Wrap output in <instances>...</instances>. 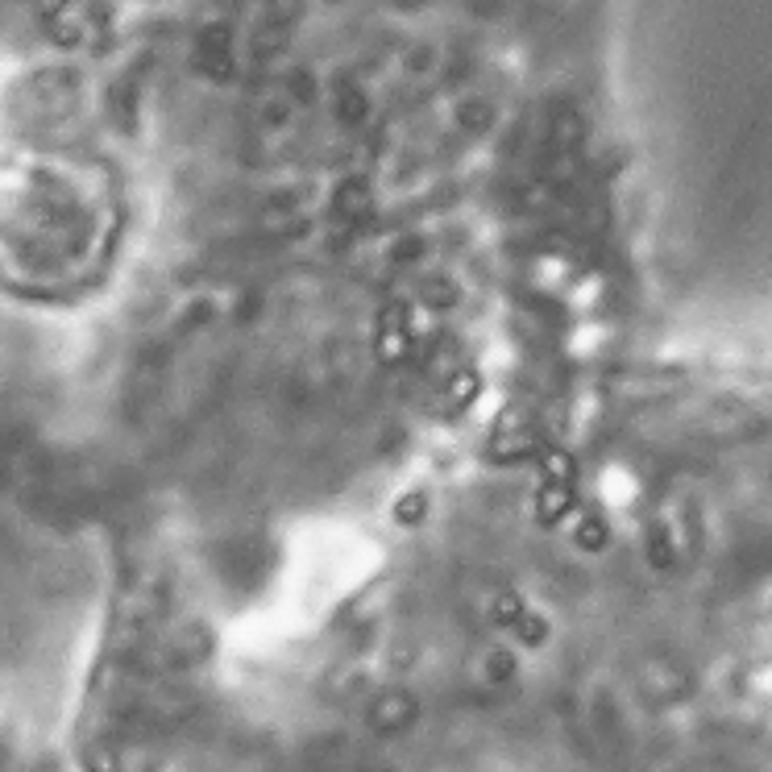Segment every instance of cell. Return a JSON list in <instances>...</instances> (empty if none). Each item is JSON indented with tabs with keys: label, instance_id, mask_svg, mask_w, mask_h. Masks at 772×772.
<instances>
[{
	"label": "cell",
	"instance_id": "cell-1",
	"mask_svg": "<svg viewBox=\"0 0 772 772\" xmlns=\"http://www.w3.org/2000/svg\"><path fill=\"white\" fill-rule=\"evenodd\" d=\"M416 349V324H411V303L407 299H391L378 316V357L386 366L403 362V357Z\"/></svg>",
	"mask_w": 772,
	"mask_h": 772
},
{
	"label": "cell",
	"instance_id": "cell-2",
	"mask_svg": "<svg viewBox=\"0 0 772 772\" xmlns=\"http://www.w3.org/2000/svg\"><path fill=\"white\" fill-rule=\"evenodd\" d=\"M416 698L407 694V689H382V694L370 702L366 710V723L378 731V735H395V731H407L411 723H416Z\"/></svg>",
	"mask_w": 772,
	"mask_h": 772
},
{
	"label": "cell",
	"instance_id": "cell-3",
	"mask_svg": "<svg viewBox=\"0 0 772 772\" xmlns=\"http://www.w3.org/2000/svg\"><path fill=\"white\" fill-rule=\"evenodd\" d=\"M548 133H553V146L561 154H573L577 146H582V137H586V117L577 113L573 104H557L553 117H548Z\"/></svg>",
	"mask_w": 772,
	"mask_h": 772
},
{
	"label": "cell",
	"instance_id": "cell-4",
	"mask_svg": "<svg viewBox=\"0 0 772 772\" xmlns=\"http://www.w3.org/2000/svg\"><path fill=\"white\" fill-rule=\"evenodd\" d=\"M573 486H565V482H544L540 486V494H536V519L544 523V528H553V523H561L569 511H573Z\"/></svg>",
	"mask_w": 772,
	"mask_h": 772
},
{
	"label": "cell",
	"instance_id": "cell-5",
	"mask_svg": "<svg viewBox=\"0 0 772 772\" xmlns=\"http://www.w3.org/2000/svg\"><path fill=\"white\" fill-rule=\"evenodd\" d=\"M370 212V187L366 179H341L333 191V216L341 220H362Z\"/></svg>",
	"mask_w": 772,
	"mask_h": 772
},
{
	"label": "cell",
	"instance_id": "cell-6",
	"mask_svg": "<svg viewBox=\"0 0 772 772\" xmlns=\"http://www.w3.org/2000/svg\"><path fill=\"white\" fill-rule=\"evenodd\" d=\"M416 295H420L424 308H453V303L461 299V287H457V279H449V274L432 270L416 283Z\"/></svg>",
	"mask_w": 772,
	"mask_h": 772
},
{
	"label": "cell",
	"instance_id": "cell-7",
	"mask_svg": "<svg viewBox=\"0 0 772 772\" xmlns=\"http://www.w3.org/2000/svg\"><path fill=\"white\" fill-rule=\"evenodd\" d=\"M536 432L532 428H507L490 440V457H499V461H519V457H532L536 453Z\"/></svg>",
	"mask_w": 772,
	"mask_h": 772
},
{
	"label": "cell",
	"instance_id": "cell-8",
	"mask_svg": "<svg viewBox=\"0 0 772 772\" xmlns=\"http://www.w3.org/2000/svg\"><path fill=\"white\" fill-rule=\"evenodd\" d=\"M482 395V374L474 366H457L449 378H445V399L453 407H470L474 399Z\"/></svg>",
	"mask_w": 772,
	"mask_h": 772
},
{
	"label": "cell",
	"instance_id": "cell-9",
	"mask_svg": "<svg viewBox=\"0 0 772 772\" xmlns=\"http://www.w3.org/2000/svg\"><path fill=\"white\" fill-rule=\"evenodd\" d=\"M291 42L287 30H279V25H258V30L250 34V59L262 63V59H274V54H283Z\"/></svg>",
	"mask_w": 772,
	"mask_h": 772
},
{
	"label": "cell",
	"instance_id": "cell-10",
	"mask_svg": "<svg viewBox=\"0 0 772 772\" xmlns=\"http://www.w3.org/2000/svg\"><path fill=\"white\" fill-rule=\"evenodd\" d=\"M606 540H611V528H606L602 515H586L582 523H577V532H573V544L582 548V553H602Z\"/></svg>",
	"mask_w": 772,
	"mask_h": 772
},
{
	"label": "cell",
	"instance_id": "cell-11",
	"mask_svg": "<svg viewBox=\"0 0 772 772\" xmlns=\"http://www.w3.org/2000/svg\"><path fill=\"white\" fill-rule=\"evenodd\" d=\"M333 108H337V117H341L345 125H357V121H362V117L370 113V104H366L362 88H353V84H341V88H337Z\"/></svg>",
	"mask_w": 772,
	"mask_h": 772
},
{
	"label": "cell",
	"instance_id": "cell-12",
	"mask_svg": "<svg viewBox=\"0 0 772 772\" xmlns=\"http://www.w3.org/2000/svg\"><path fill=\"white\" fill-rule=\"evenodd\" d=\"M424 515H428V494L424 490H407L395 503V523H403V528H416V523H424Z\"/></svg>",
	"mask_w": 772,
	"mask_h": 772
},
{
	"label": "cell",
	"instance_id": "cell-13",
	"mask_svg": "<svg viewBox=\"0 0 772 772\" xmlns=\"http://www.w3.org/2000/svg\"><path fill=\"white\" fill-rule=\"evenodd\" d=\"M523 615V598L515 594V590H503L499 598H494V606H490V623H499V627H515Z\"/></svg>",
	"mask_w": 772,
	"mask_h": 772
},
{
	"label": "cell",
	"instance_id": "cell-14",
	"mask_svg": "<svg viewBox=\"0 0 772 772\" xmlns=\"http://www.w3.org/2000/svg\"><path fill=\"white\" fill-rule=\"evenodd\" d=\"M490 117H494V108H490V100H482V96H470V100L457 104V121H461L465 129H486Z\"/></svg>",
	"mask_w": 772,
	"mask_h": 772
},
{
	"label": "cell",
	"instance_id": "cell-15",
	"mask_svg": "<svg viewBox=\"0 0 772 772\" xmlns=\"http://www.w3.org/2000/svg\"><path fill=\"white\" fill-rule=\"evenodd\" d=\"M544 478H548V482H565V486H573V478H577V461H573L569 453H561V449L544 453Z\"/></svg>",
	"mask_w": 772,
	"mask_h": 772
},
{
	"label": "cell",
	"instance_id": "cell-16",
	"mask_svg": "<svg viewBox=\"0 0 772 772\" xmlns=\"http://www.w3.org/2000/svg\"><path fill=\"white\" fill-rule=\"evenodd\" d=\"M515 631H519V640L523 644H532V648H540L544 640H548V619L540 615V611H528L519 623H515Z\"/></svg>",
	"mask_w": 772,
	"mask_h": 772
},
{
	"label": "cell",
	"instance_id": "cell-17",
	"mask_svg": "<svg viewBox=\"0 0 772 772\" xmlns=\"http://www.w3.org/2000/svg\"><path fill=\"white\" fill-rule=\"evenodd\" d=\"M486 677H490V681H511V677H515V656H511L507 648L486 652Z\"/></svg>",
	"mask_w": 772,
	"mask_h": 772
},
{
	"label": "cell",
	"instance_id": "cell-18",
	"mask_svg": "<svg viewBox=\"0 0 772 772\" xmlns=\"http://www.w3.org/2000/svg\"><path fill=\"white\" fill-rule=\"evenodd\" d=\"M291 100H299V104H312V100H316V84H312L308 71H295V75H291Z\"/></svg>",
	"mask_w": 772,
	"mask_h": 772
},
{
	"label": "cell",
	"instance_id": "cell-19",
	"mask_svg": "<svg viewBox=\"0 0 772 772\" xmlns=\"http://www.w3.org/2000/svg\"><path fill=\"white\" fill-rule=\"evenodd\" d=\"M416 258H424V241L420 237H411V241H403V245H395V250H391V262H399V266L416 262Z\"/></svg>",
	"mask_w": 772,
	"mask_h": 772
},
{
	"label": "cell",
	"instance_id": "cell-20",
	"mask_svg": "<svg viewBox=\"0 0 772 772\" xmlns=\"http://www.w3.org/2000/svg\"><path fill=\"white\" fill-rule=\"evenodd\" d=\"M432 63H436V50H432V46H416V50L407 54V71H428Z\"/></svg>",
	"mask_w": 772,
	"mask_h": 772
},
{
	"label": "cell",
	"instance_id": "cell-21",
	"mask_svg": "<svg viewBox=\"0 0 772 772\" xmlns=\"http://www.w3.org/2000/svg\"><path fill=\"white\" fill-rule=\"evenodd\" d=\"M652 561L669 565V540H665V532H660V528H652Z\"/></svg>",
	"mask_w": 772,
	"mask_h": 772
}]
</instances>
